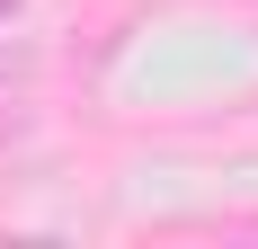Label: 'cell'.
<instances>
[{
	"mask_svg": "<svg viewBox=\"0 0 258 249\" xmlns=\"http://www.w3.org/2000/svg\"><path fill=\"white\" fill-rule=\"evenodd\" d=\"M27 89V53H0V125H9V98Z\"/></svg>",
	"mask_w": 258,
	"mask_h": 249,
	"instance_id": "6da1fadb",
	"label": "cell"
},
{
	"mask_svg": "<svg viewBox=\"0 0 258 249\" xmlns=\"http://www.w3.org/2000/svg\"><path fill=\"white\" fill-rule=\"evenodd\" d=\"M9 9H18V0H0V18H9Z\"/></svg>",
	"mask_w": 258,
	"mask_h": 249,
	"instance_id": "7a4b0ae2",
	"label": "cell"
}]
</instances>
